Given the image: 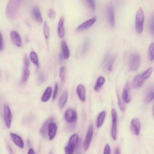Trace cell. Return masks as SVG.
Returning <instances> with one entry per match:
<instances>
[{"mask_svg": "<svg viewBox=\"0 0 154 154\" xmlns=\"http://www.w3.org/2000/svg\"><path fill=\"white\" fill-rule=\"evenodd\" d=\"M4 44L3 36L2 33L0 31V51H2L4 49Z\"/></svg>", "mask_w": 154, "mask_h": 154, "instance_id": "41", "label": "cell"}, {"mask_svg": "<svg viewBox=\"0 0 154 154\" xmlns=\"http://www.w3.org/2000/svg\"><path fill=\"white\" fill-rule=\"evenodd\" d=\"M93 134V128L92 125L89 127L84 140L83 147L85 150L88 149L91 143Z\"/></svg>", "mask_w": 154, "mask_h": 154, "instance_id": "8", "label": "cell"}, {"mask_svg": "<svg viewBox=\"0 0 154 154\" xmlns=\"http://www.w3.org/2000/svg\"><path fill=\"white\" fill-rule=\"evenodd\" d=\"M76 91L78 96L82 101L84 102L85 100V89L84 85L79 84L78 86Z\"/></svg>", "mask_w": 154, "mask_h": 154, "instance_id": "18", "label": "cell"}, {"mask_svg": "<svg viewBox=\"0 0 154 154\" xmlns=\"http://www.w3.org/2000/svg\"><path fill=\"white\" fill-rule=\"evenodd\" d=\"M59 59L60 60V61H62L63 60V57L62 55V54L61 53H60L59 54Z\"/></svg>", "mask_w": 154, "mask_h": 154, "instance_id": "49", "label": "cell"}, {"mask_svg": "<svg viewBox=\"0 0 154 154\" xmlns=\"http://www.w3.org/2000/svg\"><path fill=\"white\" fill-rule=\"evenodd\" d=\"M107 16L110 25L113 27L115 25V21L113 9L111 5H109L106 9Z\"/></svg>", "mask_w": 154, "mask_h": 154, "instance_id": "14", "label": "cell"}, {"mask_svg": "<svg viewBox=\"0 0 154 154\" xmlns=\"http://www.w3.org/2000/svg\"><path fill=\"white\" fill-rule=\"evenodd\" d=\"M149 29L152 34H154V16L151 17L149 23Z\"/></svg>", "mask_w": 154, "mask_h": 154, "instance_id": "35", "label": "cell"}, {"mask_svg": "<svg viewBox=\"0 0 154 154\" xmlns=\"http://www.w3.org/2000/svg\"><path fill=\"white\" fill-rule=\"evenodd\" d=\"M114 154H120V149L119 148H116L115 149Z\"/></svg>", "mask_w": 154, "mask_h": 154, "instance_id": "47", "label": "cell"}, {"mask_svg": "<svg viewBox=\"0 0 154 154\" xmlns=\"http://www.w3.org/2000/svg\"><path fill=\"white\" fill-rule=\"evenodd\" d=\"M144 80L141 74L137 75L134 79L132 83L133 88L136 89L140 87L143 84Z\"/></svg>", "mask_w": 154, "mask_h": 154, "instance_id": "19", "label": "cell"}, {"mask_svg": "<svg viewBox=\"0 0 154 154\" xmlns=\"http://www.w3.org/2000/svg\"><path fill=\"white\" fill-rule=\"evenodd\" d=\"M43 32L46 39H48L49 36L50 29L47 21H45L43 26Z\"/></svg>", "mask_w": 154, "mask_h": 154, "instance_id": "30", "label": "cell"}, {"mask_svg": "<svg viewBox=\"0 0 154 154\" xmlns=\"http://www.w3.org/2000/svg\"><path fill=\"white\" fill-rule=\"evenodd\" d=\"M116 55L113 53H110L106 56L104 63V68L107 71H111L115 60Z\"/></svg>", "mask_w": 154, "mask_h": 154, "instance_id": "6", "label": "cell"}, {"mask_svg": "<svg viewBox=\"0 0 154 154\" xmlns=\"http://www.w3.org/2000/svg\"><path fill=\"white\" fill-rule=\"evenodd\" d=\"M24 65L29 66V61L28 57L27 55H25L24 57Z\"/></svg>", "mask_w": 154, "mask_h": 154, "instance_id": "45", "label": "cell"}, {"mask_svg": "<svg viewBox=\"0 0 154 154\" xmlns=\"http://www.w3.org/2000/svg\"><path fill=\"white\" fill-rule=\"evenodd\" d=\"M118 104L120 109L122 111H124L125 109V105L122 103L120 97L118 95Z\"/></svg>", "mask_w": 154, "mask_h": 154, "instance_id": "38", "label": "cell"}, {"mask_svg": "<svg viewBox=\"0 0 154 154\" xmlns=\"http://www.w3.org/2000/svg\"><path fill=\"white\" fill-rule=\"evenodd\" d=\"M87 2L92 10L93 11H95V7L94 1L92 0H89L87 1Z\"/></svg>", "mask_w": 154, "mask_h": 154, "instance_id": "40", "label": "cell"}, {"mask_svg": "<svg viewBox=\"0 0 154 154\" xmlns=\"http://www.w3.org/2000/svg\"><path fill=\"white\" fill-rule=\"evenodd\" d=\"M55 11L53 8H51L49 10L48 15L49 17L51 19H54L56 17Z\"/></svg>", "mask_w": 154, "mask_h": 154, "instance_id": "37", "label": "cell"}, {"mask_svg": "<svg viewBox=\"0 0 154 154\" xmlns=\"http://www.w3.org/2000/svg\"><path fill=\"white\" fill-rule=\"evenodd\" d=\"M20 1L10 0L7 4L6 13L9 18L14 19L16 17L19 9Z\"/></svg>", "mask_w": 154, "mask_h": 154, "instance_id": "1", "label": "cell"}, {"mask_svg": "<svg viewBox=\"0 0 154 154\" xmlns=\"http://www.w3.org/2000/svg\"><path fill=\"white\" fill-rule=\"evenodd\" d=\"M95 17L91 18L80 24L77 28V30H82L86 29L91 26L96 22Z\"/></svg>", "mask_w": 154, "mask_h": 154, "instance_id": "13", "label": "cell"}, {"mask_svg": "<svg viewBox=\"0 0 154 154\" xmlns=\"http://www.w3.org/2000/svg\"><path fill=\"white\" fill-rule=\"evenodd\" d=\"M129 85L128 83L123 89L122 94V100L124 102L126 103H129L131 101L129 95Z\"/></svg>", "mask_w": 154, "mask_h": 154, "instance_id": "20", "label": "cell"}, {"mask_svg": "<svg viewBox=\"0 0 154 154\" xmlns=\"http://www.w3.org/2000/svg\"><path fill=\"white\" fill-rule=\"evenodd\" d=\"M58 84L57 83H56L55 85L54 89V90L53 98L54 100L56 98V97L57 95L58 90Z\"/></svg>", "mask_w": 154, "mask_h": 154, "instance_id": "42", "label": "cell"}, {"mask_svg": "<svg viewBox=\"0 0 154 154\" xmlns=\"http://www.w3.org/2000/svg\"><path fill=\"white\" fill-rule=\"evenodd\" d=\"M89 45V40L88 38H87L85 40L82 51V53L83 55H84L86 53Z\"/></svg>", "mask_w": 154, "mask_h": 154, "instance_id": "34", "label": "cell"}, {"mask_svg": "<svg viewBox=\"0 0 154 154\" xmlns=\"http://www.w3.org/2000/svg\"><path fill=\"white\" fill-rule=\"evenodd\" d=\"M30 57L32 62L37 66H38L39 65L38 60L36 53L33 51L31 52L30 54Z\"/></svg>", "mask_w": 154, "mask_h": 154, "instance_id": "28", "label": "cell"}, {"mask_svg": "<svg viewBox=\"0 0 154 154\" xmlns=\"http://www.w3.org/2000/svg\"><path fill=\"white\" fill-rule=\"evenodd\" d=\"M65 118L66 121L68 122L71 123L75 122L77 118L75 110L72 109L67 110L65 113Z\"/></svg>", "mask_w": 154, "mask_h": 154, "instance_id": "10", "label": "cell"}, {"mask_svg": "<svg viewBox=\"0 0 154 154\" xmlns=\"http://www.w3.org/2000/svg\"><path fill=\"white\" fill-rule=\"evenodd\" d=\"M45 80V77L42 73H41L39 75L38 81L40 83H43Z\"/></svg>", "mask_w": 154, "mask_h": 154, "instance_id": "44", "label": "cell"}, {"mask_svg": "<svg viewBox=\"0 0 154 154\" xmlns=\"http://www.w3.org/2000/svg\"><path fill=\"white\" fill-rule=\"evenodd\" d=\"M144 15L142 8L140 7L137 12L135 18V27L137 32L139 34L143 30Z\"/></svg>", "mask_w": 154, "mask_h": 154, "instance_id": "3", "label": "cell"}, {"mask_svg": "<svg viewBox=\"0 0 154 154\" xmlns=\"http://www.w3.org/2000/svg\"><path fill=\"white\" fill-rule=\"evenodd\" d=\"M74 149L68 145L65 147L64 150L66 154H73Z\"/></svg>", "mask_w": 154, "mask_h": 154, "instance_id": "39", "label": "cell"}, {"mask_svg": "<svg viewBox=\"0 0 154 154\" xmlns=\"http://www.w3.org/2000/svg\"><path fill=\"white\" fill-rule=\"evenodd\" d=\"M57 126L56 124L53 122H50L48 125V133L49 138L52 140L56 134Z\"/></svg>", "mask_w": 154, "mask_h": 154, "instance_id": "12", "label": "cell"}, {"mask_svg": "<svg viewBox=\"0 0 154 154\" xmlns=\"http://www.w3.org/2000/svg\"><path fill=\"white\" fill-rule=\"evenodd\" d=\"M10 38L13 42L17 46L21 47L22 44L21 37L16 31H13L10 33Z\"/></svg>", "mask_w": 154, "mask_h": 154, "instance_id": "11", "label": "cell"}, {"mask_svg": "<svg viewBox=\"0 0 154 154\" xmlns=\"http://www.w3.org/2000/svg\"><path fill=\"white\" fill-rule=\"evenodd\" d=\"M61 48L63 58L66 60L68 59L70 56V51L65 41H63L62 42Z\"/></svg>", "mask_w": 154, "mask_h": 154, "instance_id": "23", "label": "cell"}, {"mask_svg": "<svg viewBox=\"0 0 154 154\" xmlns=\"http://www.w3.org/2000/svg\"><path fill=\"white\" fill-rule=\"evenodd\" d=\"M27 144L28 146H29L30 145V142L29 140H28L27 141Z\"/></svg>", "mask_w": 154, "mask_h": 154, "instance_id": "50", "label": "cell"}, {"mask_svg": "<svg viewBox=\"0 0 154 154\" xmlns=\"http://www.w3.org/2000/svg\"><path fill=\"white\" fill-rule=\"evenodd\" d=\"M53 119L50 118L46 120L42 125L40 130V132L42 135L44 137H46L48 129L49 123L51 122Z\"/></svg>", "mask_w": 154, "mask_h": 154, "instance_id": "21", "label": "cell"}, {"mask_svg": "<svg viewBox=\"0 0 154 154\" xmlns=\"http://www.w3.org/2000/svg\"><path fill=\"white\" fill-rule=\"evenodd\" d=\"M4 120L6 127L8 128L10 127L12 115L9 106L7 105L4 106Z\"/></svg>", "mask_w": 154, "mask_h": 154, "instance_id": "7", "label": "cell"}, {"mask_svg": "<svg viewBox=\"0 0 154 154\" xmlns=\"http://www.w3.org/2000/svg\"><path fill=\"white\" fill-rule=\"evenodd\" d=\"M154 43L152 42L149 46L148 51V56L149 60L153 61L154 59Z\"/></svg>", "mask_w": 154, "mask_h": 154, "instance_id": "29", "label": "cell"}, {"mask_svg": "<svg viewBox=\"0 0 154 154\" xmlns=\"http://www.w3.org/2000/svg\"><path fill=\"white\" fill-rule=\"evenodd\" d=\"M7 149L10 154H13V151L12 148L8 144L7 145Z\"/></svg>", "mask_w": 154, "mask_h": 154, "instance_id": "46", "label": "cell"}, {"mask_svg": "<svg viewBox=\"0 0 154 154\" xmlns=\"http://www.w3.org/2000/svg\"><path fill=\"white\" fill-rule=\"evenodd\" d=\"M105 82V78L102 76L98 77L94 86V89L96 91H99Z\"/></svg>", "mask_w": 154, "mask_h": 154, "instance_id": "27", "label": "cell"}, {"mask_svg": "<svg viewBox=\"0 0 154 154\" xmlns=\"http://www.w3.org/2000/svg\"><path fill=\"white\" fill-rule=\"evenodd\" d=\"M10 136L13 141L17 146L20 148H23V142L20 136L12 133H10Z\"/></svg>", "mask_w": 154, "mask_h": 154, "instance_id": "15", "label": "cell"}, {"mask_svg": "<svg viewBox=\"0 0 154 154\" xmlns=\"http://www.w3.org/2000/svg\"><path fill=\"white\" fill-rule=\"evenodd\" d=\"M128 65L129 69L131 71H134L138 68L140 62V57L136 52H132L128 56Z\"/></svg>", "mask_w": 154, "mask_h": 154, "instance_id": "2", "label": "cell"}, {"mask_svg": "<svg viewBox=\"0 0 154 154\" xmlns=\"http://www.w3.org/2000/svg\"><path fill=\"white\" fill-rule=\"evenodd\" d=\"M112 118V126L111 128V135L113 139L116 140L117 138V115L116 112L114 109L111 111Z\"/></svg>", "mask_w": 154, "mask_h": 154, "instance_id": "5", "label": "cell"}, {"mask_svg": "<svg viewBox=\"0 0 154 154\" xmlns=\"http://www.w3.org/2000/svg\"><path fill=\"white\" fill-rule=\"evenodd\" d=\"M52 93V88L50 87L47 88L42 95L41 100L43 102H45L50 98Z\"/></svg>", "mask_w": 154, "mask_h": 154, "instance_id": "26", "label": "cell"}, {"mask_svg": "<svg viewBox=\"0 0 154 154\" xmlns=\"http://www.w3.org/2000/svg\"><path fill=\"white\" fill-rule=\"evenodd\" d=\"M60 77L62 82H63L66 78L65 69L64 66L61 67L60 71Z\"/></svg>", "mask_w": 154, "mask_h": 154, "instance_id": "33", "label": "cell"}, {"mask_svg": "<svg viewBox=\"0 0 154 154\" xmlns=\"http://www.w3.org/2000/svg\"><path fill=\"white\" fill-rule=\"evenodd\" d=\"M64 16H62L59 21L57 30L58 33L59 37L61 38H63L65 35V31L64 27Z\"/></svg>", "mask_w": 154, "mask_h": 154, "instance_id": "16", "label": "cell"}, {"mask_svg": "<svg viewBox=\"0 0 154 154\" xmlns=\"http://www.w3.org/2000/svg\"><path fill=\"white\" fill-rule=\"evenodd\" d=\"M103 154H110V147L108 144H106L105 146Z\"/></svg>", "mask_w": 154, "mask_h": 154, "instance_id": "43", "label": "cell"}, {"mask_svg": "<svg viewBox=\"0 0 154 154\" xmlns=\"http://www.w3.org/2000/svg\"><path fill=\"white\" fill-rule=\"evenodd\" d=\"M28 154H35L33 149L32 148H30L28 152Z\"/></svg>", "mask_w": 154, "mask_h": 154, "instance_id": "48", "label": "cell"}, {"mask_svg": "<svg viewBox=\"0 0 154 154\" xmlns=\"http://www.w3.org/2000/svg\"><path fill=\"white\" fill-rule=\"evenodd\" d=\"M140 125L139 120L134 118L131 121L130 124V130L131 133L136 135H138L140 132Z\"/></svg>", "mask_w": 154, "mask_h": 154, "instance_id": "9", "label": "cell"}, {"mask_svg": "<svg viewBox=\"0 0 154 154\" xmlns=\"http://www.w3.org/2000/svg\"><path fill=\"white\" fill-rule=\"evenodd\" d=\"M106 116V112L105 111L100 112L97 117L96 126L97 128L101 127L103 125Z\"/></svg>", "mask_w": 154, "mask_h": 154, "instance_id": "24", "label": "cell"}, {"mask_svg": "<svg viewBox=\"0 0 154 154\" xmlns=\"http://www.w3.org/2000/svg\"><path fill=\"white\" fill-rule=\"evenodd\" d=\"M152 71V68L149 67L141 74V75L144 79H147L151 75Z\"/></svg>", "mask_w": 154, "mask_h": 154, "instance_id": "32", "label": "cell"}, {"mask_svg": "<svg viewBox=\"0 0 154 154\" xmlns=\"http://www.w3.org/2000/svg\"><path fill=\"white\" fill-rule=\"evenodd\" d=\"M28 66L24 65L22 79L23 81H26L29 75V71Z\"/></svg>", "mask_w": 154, "mask_h": 154, "instance_id": "31", "label": "cell"}, {"mask_svg": "<svg viewBox=\"0 0 154 154\" xmlns=\"http://www.w3.org/2000/svg\"><path fill=\"white\" fill-rule=\"evenodd\" d=\"M32 16L35 20L39 23L42 22V18L39 8L37 7H33L32 9Z\"/></svg>", "mask_w": 154, "mask_h": 154, "instance_id": "17", "label": "cell"}, {"mask_svg": "<svg viewBox=\"0 0 154 154\" xmlns=\"http://www.w3.org/2000/svg\"><path fill=\"white\" fill-rule=\"evenodd\" d=\"M49 154H53V153H52V152H50L49 153Z\"/></svg>", "mask_w": 154, "mask_h": 154, "instance_id": "51", "label": "cell"}, {"mask_svg": "<svg viewBox=\"0 0 154 154\" xmlns=\"http://www.w3.org/2000/svg\"><path fill=\"white\" fill-rule=\"evenodd\" d=\"M76 149V154H82V139H80L79 143L77 144Z\"/></svg>", "mask_w": 154, "mask_h": 154, "instance_id": "36", "label": "cell"}, {"mask_svg": "<svg viewBox=\"0 0 154 154\" xmlns=\"http://www.w3.org/2000/svg\"><path fill=\"white\" fill-rule=\"evenodd\" d=\"M78 141V136L77 134L72 135L70 137L68 146L74 149L77 146Z\"/></svg>", "mask_w": 154, "mask_h": 154, "instance_id": "25", "label": "cell"}, {"mask_svg": "<svg viewBox=\"0 0 154 154\" xmlns=\"http://www.w3.org/2000/svg\"><path fill=\"white\" fill-rule=\"evenodd\" d=\"M153 85L148 86L145 89L143 95V100L145 103H148L154 99V91Z\"/></svg>", "mask_w": 154, "mask_h": 154, "instance_id": "4", "label": "cell"}, {"mask_svg": "<svg viewBox=\"0 0 154 154\" xmlns=\"http://www.w3.org/2000/svg\"><path fill=\"white\" fill-rule=\"evenodd\" d=\"M68 98V92L64 91L62 94L58 101V106L60 109L63 108L65 105Z\"/></svg>", "mask_w": 154, "mask_h": 154, "instance_id": "22", "label": "cell"}]
</instances>
